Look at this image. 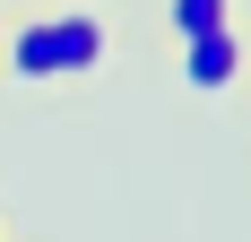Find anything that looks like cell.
I'll use <instances>...</instances> for the list:
<instances>
[{
  "label": "cell",
  "mask_w": 251,
  "mask_h": 242,
  "mask_svg": "<svg viewBox=\"0 0 251 242\" xmlns=\"http://www.w3.org/2000/svg\"><path fill=\"white\" fill-rule=\"evenodd\" d=\"M226 18H243L234 0H165V35H208V26H226Z\"/></svg>",
  "instance_id": "cell-3"
},
{
  "label": "cell",
  "mask_w": 251,
  "mask_h": 242,
  "mask_svg": "<svg viewBox=\"0 0 251 242\" xmlns=\"http://www.w3.org/2000/svg\"><path fill=\"white\" fill-rule=\"evenodd\" d=\"M0 35H9V9H0Z\"/></svg>",
  "instance_id": "cell-4"
},
{
  "label": "cell",
  "mask_w": 251,
  "mask_h": 242,
  "mask_svg": "<svg viewBox=\"0 0 251 242\" xmlns=\"http://www.w3.org/2000/svg\"><path fill=\"white\" fill-rule=\"evenodd\" d=\"M104 52H113V26L96 9H52V61H61V78H96Z\"/></svg>",
  "instance_id": "cell-2"
},
{
  "label": "cell",
  "mask_w": 251,
  "mask_h": 242,
  "mask_svg": "<svg viewBox=\"0 0 251 242\" xmlns=\"http://www.w3.org/2000/svg\"><path fill=\"white\" fill-rule=\"evenodd\" d=\"M182 78H191L200 96H226V87H243V78H251V35H243V18L208 26V35H182Z\"/></svg>",
  "instance_id": "cell-1"
}]
</instances>
